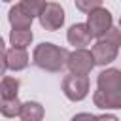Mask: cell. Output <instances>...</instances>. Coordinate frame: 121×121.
<instances>
[{
	"mask_svg": "<svg viewBox=\"0 0 121 121\" xmlns=\"http://www.w3.org/2000/svg\"><path fill=\"white\" fill-rule=\"evenodd\" d=\"M2 49H4V57H2V72L6 70H25L28 66V53L25 47H13L11 49H6L4 43H2Z\"/></svg>",
	"mask_w": 121,
	"mask_h": 121,
	"instance_id": "cell-7",
	"label": "cell"
},
{
	"mask_svg": "<svg viewBox=\"0 0 121 121\" xmlns=\"http://www.w3.org/2000/svg\"><path fill=\"white\" fill-rule=\"evenodd\" d=\"M87 25L89 28L93 30V36L95 38H102L112 26H113V19H112V13L106 9V8H96L93 11H89L87 15Z\"/></svg>",
	"mask_w": 121,
	"mask_h": 121,
	"instance_id": "cell-4",
	"label": "cell"
},
{
	"mask_svg": "<svg viewBox=\"0 0 121 121\" xmlns=\"http://www.w3.org/2000/svg\"><path fill=\"white\" fill-rule=\"evenodd\" d=\"M4 2H11V0H4Z\"/></svg>",
	"mask_w": 121,
	"mask_h": 121,
	"instance_id": "cell-18",
	"label": "cell"
},
{
	"mask_svg": "<svg viewBox=\"0 0 121 121\" xmlns=\"http://www.w3.org/2000/svg\"><path fill=\"white\" fill-rule=\"evenodd\" d=\"M93 38H95L93 30L89 28L87 23H76V25H72L68 28V34H66L68 43L74 45V47H85V45L91 43Z\"/></svg>",
	"mask_w": 121,
	"mask_h": 121,
	"instance_id": "cell-9",
	"label": "cell"
},
{
	"mask_svg": "<svg viewBox=\"0 0 121 121\" xmlns=\"http://www.w3.org/2000/svg\"><path fill=\"white\" fill-rule=\"evenodd\" d=\"M96 85H98V89H104V91L121 87V70H117V68L102 70L96 78Z\"/></svg>",
	"mask_w": 121,
	"mask_h": 121,
	"instance_id": "cell-11",
	"label": "cell"
},
{
	"mask_svg": "<svg viewBox=\"0 0 121 121\" xmlns=\"http://www.w3.org/2000/svg\"><path fill=\"white\" fill-rule=\"evenodd\" d=\"M19 117L23 121H40V119H43V106L40 102H34V100L23 102Z\"/></svg>",
	"mask_w": 121,
	"mask_h": 121,
	"instance_id": "cell-12",
	"label": "cell"
},
{
	"mask_svg": "<svg viewBox=\"0 0 121 121\" xmlns=\"http://www.w3.org/2000/svg\"><path fill=\"white\" fill-rule=\"evenodd\" d=\"M8 19H9L11 28H30L34 17H32V15L21 6V4H17V6H13V8L9 9Z\"/></svg>",
	"mask_w": 121,
	"mask_h": 121,
	"instance_id": "cell-10",
	"label": "cell"
},
{
	"mask_svg": "<svg viewBox=\"0 0 121 121\" xmlns=\"http://www.w3.org/2000/svg\"><path fill=\"white\" fill-rule=\"evenodd\" d=\"M19 4H21L32 17H40V13L43 11V8H45L47 2H45V0H21Z\"/></svg>",
	"mask_w": 121,
	"mask_h": 121,
	"instance_id": "cell-16",
	"label": "cell"
},
{
	"mask_svg": "<svg viewBox=\"0 0 121 121\" xmlns=\"http://www.w3.org/2000/svg\"><path fill=\"white\" fill-rule=\"evenodd\" d=\"M32 38H34V34L30 28H13L9 32V42L13 47H25L26 49L30 45Z\"/></svg>",
	"mask_w": 121,
	"mask_h": 121,
	"instance_id": "cell-13",
	"label": "cell"
},
{
	"mask_svg": "<svg viewBox=\"0 0 121 121\" xmlns=\"http://www.w3.org/2000/svg\"><path fill=\"white\" fill-rule=\"evenodd\" d=\"M19 85H21V81L17 78L4 76L2 83H0V95H2V98H15L17 93H19Z\"/></svg>",
	"mask_w": 121,
	"mask_h": 121,
	"instance_id": "cell-14",
	"label": "cell"
},
{
	"mask_svg": "<svg viewBox=\"0 0 121 121\" xmlns=\"http://www.w3.org/2000/svg\"><path fill=\"white\" fill-rule=\"evenodd\" d=\"M74 2H76V8L79 11H85V13H89V11L102 6V0H74Z\"/></svg>",
	"mask_w": 121,
	"mask_h": 121,
	"instance_id": "cell-17",
	"label": "cell"
},
{
	"mask_svg": "<svg viewBox=\"0 0 121 121\" xmlns=\"http://www.w3.org/2000/svg\"><path fill=\"white\" fill-rule=\"evenodd\" d=\"M21 108L23 104L19 102V98H2L0 102V112L4 117H19L21 115Z\"/></svg>",
	"mask_w": 121,
	"mask_h": 121,
	"instance_id": "cell-15",
	"label": "cell"
},
{
	"mask_svg": "<svg viewBox=\"0 0 121 121\" xmlns=\"http://www.w3.org/2000/svg\"><path fill=\"white\" fill-rule=\"evenodd\" d=\"M93 102L100 110H119L121 108V87L117 89H96L93 95Z\"/></svg>",
	"mask_w": 121,
	"mask_h": 121,
	"instance_id": "cell-8",
	"label": "cell"
},
{
	"mask_svg": "<svg viewBox=\"0 0 121 121\" xmlns=\"http://www.w3.org/2000/svg\"><path fill=\"white\" fill-rule=\"evenodd\" d=\"M62 93L68 100L79 102L89 95V78L81 74H68L62 79Z\"/></svg>",
	"mask_w": 121,
	"mask_h": 121,
	"instance_id": "cell-2",
	"label": "cell"
},
{
	"mask_svg": "<svg viewBox=\"0 0 121 121\" xmlns=\"http://www.w3.org/2000/svg\"><path fill=\"white\" fill-rule=\"evenodd\" d=\"M68 55L70 53L64 47H59L51 42H42L40 45H36L32 60L38 68L45 72H60L68 62Z\"/></svg>",
	"mask_w": 121,
	"mask_h": 121,
	"instance_id": "cell-1",
	"label": "cell"
},
{
	"mask_svg": "<svg viewBox=\"0 0 121 121\" xmlns=\"http://www.w3.org/2000/svg\"><path fill=\"white\" fill-rule=\"evenodd\" d=\"M96 60H95V55L93 51H87L85 47H78L76 51H72L68 55V70L72 74H81V76H87L93 68H95Z\"/></svg>",
	"mask_w": 121,
	"mask_h": 121,
	"instance_id": "cell-3",
	"label": "cell"
},
{
	"mask_svg": "<svg viewBox=\"0 0 121 121\" xmlns=\"http://www.w3.org/2000/svg\"><path fill=\"white\" fill-rule=\"evenodd\" d=\"M91 51H93V55H95L96 64L106 66V64H110V62H113V60L117 59L119 45H117L115 42H112L110 38L102 36V38H98V42L93 45V49H91Z\"/></svg>",
	"mask_w": 121,
	"mask_h": 121,
	"instance_id": "cell-6",
	"label": "cell"
},
{
	"mask_svg": "<svg viewBox=\"0 0 121 121\" xmlns=\"http://www.w3.org/2000/svg\"><path fill=\"white\" fill-rule=\"evenodd\" d=\"M38 19H40L42 28H45L49 32H55V30H59L64 25V9L60 8V4L49 2V4H45L43 11L40 13Z\"/></svg>",
	"mask_w": 121,
	"mask_h": 121,
	"instance_id": "cell-5",
	"label": "cell"
},
{
	"mask_svg": "<svg viewBox=\"0 0 121 121\" xmlns=\"http://www.w3.org/2000/svg\"><path fill=\"white\" fill-rule=\"evenodd\" d=\"M119 26H121V19H119Z\"/></svg>",
	"mask_w": 121,
	"mask_h": 121,
	"instance_id": "cell-19",
	"label": "cell"
}]
</instances>
